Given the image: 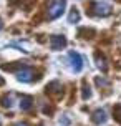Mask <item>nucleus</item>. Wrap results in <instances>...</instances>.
<instances>
[{"label": "nucleus", "instance_id": "nucleus-1", "mask_svg": "<svg viewBox=\"0 0 121 126\" xmlns=\"http://www.w3.org/2000/svg\"><path fill=\"white\" fill-rule=\"evenodd\" d=\"M66 2L65 0H50L46 5V17L48 20H55L58 17H61V13L65 12Z\"/></svg>", "mask_w": 121, "mask_h": 126}, {"label": "nucleus", "instance_id": "nucleus-2", "mask_svg": "<svg viewBox=\"0 0 121 126\" xmlns=\"http://www.w3.org/2000/svg\"><path fill=\"white\" fill-rule=\"evenodd\" d=\"M90 8H91V13L96 17H108L111 13V5L105 2H95V3H91Z\"/></svg>", "mask_w": 121, "mask_h": 126}, {"label": "nucleus", "instance_id": "nucleus-3", "mask_svg": "<svg viewBox=\"0 0 121 126\" xmlns=\"http://www.w3.org/2000/svg\"><path fill=\"white\" fill-rule=\"evenodd\" d=\"M68 62H70V68L73 70L75 73H78V71L83 70V60H81V57H80V53L71 51L70 55H68Z\"/></svg>", "mask_w": 121, "mask_h": 126}, {"label": "nucleus", "instance_id": "nucleus-4", "mask_svg": "<svg viewBox=\"0 0 121 126\" xmlns=\"http://www.w3.org/2000/svg\"><path fill=\"white\" fill-rule=\"evenodd\" d=\"M15 76H17V80H18V81L28 83V81H32L33 78H35V71H33L32 68H27V66H23L22 70H18V71L15 73Z\"/></svg>", "mask_w": 121, "mask_h": 126}, {"label": "nucleus", "instance_id": "nucleus-5", "mask_svg": "<svg viewBox=\"0 0 121 126\" xmlns=\"http://www.w3.org/2000/svg\"><path fill=\"white\" fill-rule=\"evenodd\" d=\"M50 47L51 50H61V48L66 47V38L63 35H53L50 38Z\"/></svg>", "mask_w": 121, "mask_h": 126}, {"label": "nucleus", "instance_id": "nucleus-6", "mask_svg": "<svg viewBox=\"0 0 121 126\" xmlns=\"http://www.w3.org/2000/svg\"><path fill=\"white\" fill-rule=\"evenodd\" d=\"M106 120H108V116H106V111L105 110H96L95 113H93V116H91V121L95 125H103Z\"/></svg>", "mask_w": 121, "mask_h": 126}, {"label": "nucleus", "instance_id": "nucleus-7", "mask_svg": "<svg viewBox=\"0 0 121 126\" xmlns=\"http://www.w3.org/2000/svg\"><path fill=\"white\" fill-rule=\"evenodd\" d=\"M33 106V98L32 96H22L20 98V110L22 111H28Z\"/></svg>", "mask_w": 121, "mask_h": 126}, {"label": "nucleus", "instance_id": "nucleus-8", "mask_svg": "<svg viewBox=\"0 0 121 126\" xmlns=\"http://www.w3.org/2000/svg\"><path fill=\"white\" fill-rule=\"evenodd\" d=\"M96 65H98V68L103 70V71H106V60H105V57L103 55H100V53H96Z\"/></svg>", "mask_w": 121, "mask_h": 126}, {"label": "nucleus", "instance_id": "nucleus-9", "mask_svg": "<svg viewBox=\"0 0 121 126\" xmlns=\"http://www.w3.org/2000/svg\"><path fill=\"white\" fill-rule=\"evenodd\" d=\"M113 116H115V120L121 125V105H116L113 108Z\"/></svg>", "mask_w": 121, "mask_h": 126}, {"label": "nucleus", "instance_id": "nucleus-10", "mask_svg": "<svg viewBox=\"0 0 121 126\" xmlns=\"http://www.w3.org/2000/svg\"><path fill=\"white\" fill-rule=\"evenodd\" d=\"M78 20H80V13H78L76 8H73V10H71V13H70V17H68V22H70V23H73V22H78Z\"/></svg>", "mask_w": 121, "mask_h": 126}, {"label": "nucleus", "instance_id": "nucleus-11", "mask_svg": "<svg viewBox=\"0 0 121 126\" xmlns=\"http://www.w3.org/2000/svg\"><path fill=\"white\" fill-rule=\"evenodd\" d=\"M0 101H2V105H3L5 108H10V106H12V96H8V94H7V96H2V98H0Z\"/></svg>", "mask_w": 121, "mask_h": 126}, {"label": "nucleus", "instance_id": "nucleus-12", "mask_svg": "<svg viewBox=\"0 0 121 126\" xmlns=\"http://www.w3.org/2000/svg\"><path fill=\"white\" fill-rule=\"evenodd\" d=\"M91 96V91H90V86H86V83L83 85V100H88Z\"/></svg>", "mask_w": 121, "mask_h": 126}, {"label": "nucleus", "instance_id": "nucleus-13", "mask_svg": "<svg viewBox=\"0 0 121 126\" xmlns=\"http://www.w3.org/2000/svg\"><path fill=\"white\" fill-rule=\"evenodd\" d=\"M13 126H28V125H27V123H15Z\"/></svg>", "mask_w": 121, "mask_h": 126}, {"label": "nucleus", "instance_id": "nucleus-14", "mask_svg": "<svg viewBox=\"0 0 121 126\" xmlns=\"http://www.w3.org/2000/svg\"><path fill=\"white\" fill-rule=\"evenodd\" d=\"M2 27H3V23H2V20H0V30H2Z\"/></svg>", "mask_w": 121, "mask_h": 126}, {"label": "nucleus", "instance_id": "nucleus-15", "mask_svg": "<svg viewBox=\"0 0 121 126\" xmlns=\"http://www.w3.org/2000/svg\"><path fill=\"white\" fill-rule=\"evenodd\" d=\"M0 85H3V80H2V78H0Z\"/></svg>", "mask_w": 121, "mask_h": 126}]
</instances>
